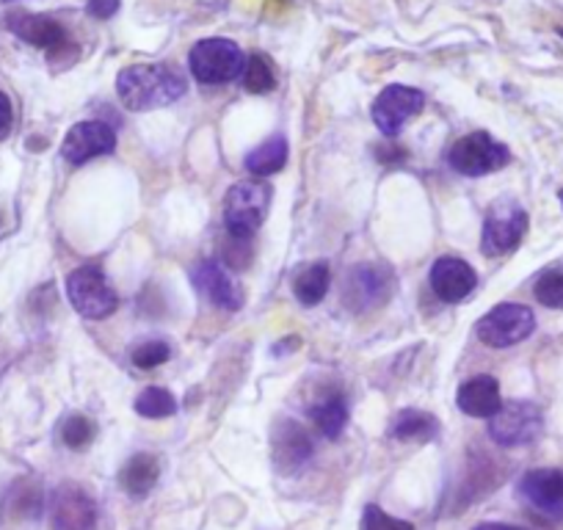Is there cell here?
I'll use <instances>...</instances> for the list:
<instances>
[{"label":"cell","instance_id":"obj_12","mask_svg":"<svg viewBox=\"0 0 563 530\" xmlns=\"http://www.w3.org/2000/svg\"><path fill=\"white\" fill-rule=\"evenodd\" d=\"M426 106V95L420 89H411V86L393 84L387 89H382V95L373 102V122L382 130L384 136H398L400 128L409 122L411 117L422 111Z\"/></svg>","mask_w":563,"mask_h":530},{"label":"cell","instance_id":"obj_34","mask_svg":"<svg viewBox=\"0 0 563 530\" xmlns=\"http://www.w3.org/2000/svg\"><path fill=\"white\" fill-rule=\"evenodd\" d=\"M558 199H561V205H563V191H561V194H558Z\"/></svg>","mask_w":563,"mask_h":530},{"label":"cell","instance_id":"obj_29","mask_svg":"<svg viewBox=\"0 0 563 530\" xmlns=\"http://www.w3.org/2000/svg\"><path fill=\"white\" fill-rule=\"evenodd\" d=\"M172 360V349L164 343V340H150V343H141L139 349L133 351V365L141 367V371H153V367L164 365V362Z\"/></svg>","mask_w":563,"mask_h":530},{"label":"cell","instance_id":"obj_17","mask_svg":"<svg viewBox=\"0 0 563 530\" xmlns=\"http://www.w3.org/2000/svg\"><path fill=\"white\" fill-rule=\"evenodd\" d=\"M194 285L213 301L216 307L227 312H235L243 307V290L238 288L235 279L224 272V265L216 260H205L194 268Z\"/></svg>","mask_w":563,"mask_h":530},{"label":"cell","instance_id":"obj_18","mask_svg":"<svg viewBox=\"0 0 563 530\" xmlns=\"http://www.w3.org/2000/svg\"><path fill=\"white\" fill-rule=\"evenodd\" d=\"M7 29L18 40L29 42L31 47H42V51H58V47L67 45V31H64V25L56 23L53 18H45V14H9Z\"/></svg>","mask_w":563,"mask_h":530},{"label":"cell","instance_id":"obj_3","mask_svg":"<svg viewBox=\"0 0 563 530\" xmlns=\"http://www.w3.org/2000/svg\"><path fill=\"white\" fill-rule=\"evenodd\" d=\"M246 67V56L232 40H202L188 53V69L205 86H219L238 80Z\"/></svg>","mask_w":563,"mask_h":530},{"label":"cell","instance_id":"obj_32","mask_svg":"<svg viewBox=\"0 0 563 530\" xmlns=\"http://www.w3.org/2000/svg\"><path fill=\"white\" fill-rule=\"evenodd\" d=\"M12 124H14V108L12 100H9L3 91H0V142L12 133Z\"/></svg>","mask_w":563,"mask_h":530},{"label":"cell","instance_id":"obj_2","mask_svg":"<svg viewBox=\"0 0 563 530\" xmlns=\"http://www.w3.org/2000/svg\"><path fill=\"white\" fill-rule=\"evenodd\" d=\"M271 191L257 180H241L224 197V227L232 241H252L263 227Z\"/></svg>","mask_w":563,"mask_h":530},{"label":"cell","instance_id":"obj_4","mask_svg":"<svg viewBox=\"0 0 563 530\" xmlns=\"http://www.w3.org/2000/svg\"><path fill=\"white\" fill-rule=\"evenodd\" d=\"M393 294L395 274L382 263L354 265L343 279V305L356 316L384 307Z\"/></svg>","mask_w":563,"mask_h":530},{"label":"cell","instance_id":"obj_27","mask_svg":"<svg viewBox=\"0 0 563 530\" xmlns=\"http://www.w3.org/2000/svg\"><path fill=\"white\" fill-rule=\"evenodd\" d=\"M97 437L95 420L86 418V415H69L58 423V440L69 448V451H84L91 445V440Z\"/></svg>","mask_w":563,"mask_h":530},{"label":"cell","instance_id":"obj_26","mask_svg":"<svg viewBox=\"0 0 563 530\" xmlns=\"http://www.w3.org/2000/svg\"><path fill=\"white\" fill-rule=\"evenodd\" d=\"M135 412L147 420H164L177 412L175 395L164 387H147L135 398Z\"/></svg>","mask_w":563,"mask_h":530},{"label":"cell","instance_id":"obj_22","mask_svg":"<svg viewBox=\"0 0 563 530\" xmlns=\"http://www.w3.org/2000/svg\"><path fill=\"white\" fill-rule=\"evenodd\" d=\"M310 418L316 420L318 431H321L327 440H338V437L343 434L345 423H349V404H345V395H323L321 401L310 409Z\"/></svg>","mask_w":563,"mask_h":530},{"label":"cell","instance_id":"obj_7","mask_svg":"<svg viewBox=\"0 0 563 530\" xmlns=\"http://www.w3.org/2000/svg\"><path fill=\"white\" fill-rule=\"evenodd\" d=\"M536 329V316L530 307L514 305V301H506V305H497L486 312L478 321L475 332H478V340L489 349H508V345H517L522 340H528Z\"/></svg>","mask_w":563,"mask_h":530},{"label":"cell","instance_id":"obj_13","mask_svg":"<svg viewBox=\"0 0 563 530\" xmlns=\"http://www.w3.org/2000/svg\"><path fill=\"white\" fill-rule=\"evenodd\" d=\"M519 495L528 506L550 519H563V470L539 467L530 470L519 481Z\"/></svg>","mask_w":563,"mask_h":530},{"label":"cell","instance_id":"obj_21","mask_svg":"<svg viewBox=\"0 0 563 530\" xmlns=\"http://www.w3.org/2000/svg\"><path fill=\"white\" fill-rule=\"evenodd\" d=\"M440 434V423L434 415L422 412V409H404L395 415L389 426V437L398 442H431Z\"/></svg>","mask_w":563,"mask_h":530},{"label":"cell","instance_id":"obj_23","mask_svg":"<svg viewBox=\"0 0 563 530\" xmlns=\"http://www.w3.org/2000/svg\"><path fill=\"white\" fill-rule=\"evenodd\" d=\"M288 164V142L285 136H271L257 150L246 155V172L254 177H271Z\"/></svg>","mask_w":563,"mask_h":530},{"label":"cell","instance_id":"obj_11","mask_svg":"<svg viewBox=\"0 0 563 530\" xmlns=\"http://www.w3.org/2000/svg\"><path fill=\"white\" fill-rule=\"evenodd\" d=\"M117 150V133L102 119H86L69 128L62 142V158L73 166H84L100 155H111Z\"/></svg>","mask_w":563,"mask_h":530},{"label":"cell","instance_id":"obj_1","mask_svg":"<svg viewBox=\"0 0 563 530\" xmlns=\"http://www.w3.org/2000/svg\"><path fill=\"white\" fill-rule=\"evenodd\" d=\"M188 84L169 64H133L117 75V95L128 111L166 108L186 95Z\"/></svg>","mask_w":563,"mask_h":530},{"label":"cell","instance_id":"obj_20","mask_svg":"<svg viewBox=\"0 0 563 530\" xmlns=\"http://www.w3.org/2000/svg\"><path fill=\"white\" fill-rule=\"evenodd\" d=\"M161 478V459L155 453H135L119 470V486L130 497H147Z\"/></svg>","mask_w":563,"mask_h":530},{"label":"cell","instance_id":"obj_25","mask_svg":"<svg viewBox=\"0 0 563 530\" xmlns=\"http://www.w3.org/2000/svg\"><path fill=\"white\" fill-rule=\"evenodd\" d=\"M241 84L243 89L252 91V95H268L276 86L274 64H271L263 53H252V56L246 58V67H243Z\"/></svg>","mask_w":563,"mask_h":530},{"label":"cell","instance_id":"obj_30","mask_svg":"<svg viewBox=\"0 0 563 530\" xmlns=\"http://www.w3.org/2000/svg\"><path fill=\"white\" fill-rule=\"evenodd\" d=\"M360 530H417V528L411 522H406V519L389 517L382 506H367L365 511H362Z\"/></svg>","mask_w":563,"mask_h":530},{"label":"cell","instance_id":"obj_31","mask_svg":"<svg viewBox=\"0 0 563 530\" xmlns=\"http://www.w3.org/2000/svg\"><path fill=\"white\" fill-rule=\"evenodd\" d=\"M119 12V0H89L86 3V14L95 20H108Z\"/></svg>","mask_w":563,"mask_h":530},{"label":"cell","instance_id":"obj_24","mask_svg":"<svg viewBox=\"0 0 563 530\" xmlns=\"http://www.w3.org/2000/svg\"><path fill=\"white\" fill-rule=\"evenodd\" d=\"M329 283H332V272H329V263H312L307 265L305 272L296 277L294 283V294L299 299V305L305 307H316L327 299L329 294Z\"/></svg>","mask_w":563,"mask_h":530},{"label":"cell","instance_id":"obj_9","mask_svg":"<svg viewBox=\"0 0 563 530\" xmlns=\"http://www.w3.org/2000/svg\"><path fill=\"white\" fill-rule=\"evenodd\" d=\"M525 232H528V213L517 202H497L486 213L481 243L489 257H503L522 243Z\"/></svg>","mask_w":563,"mask_h":530},{"label":"cell","instance_id":"obj_19","mask_svg":"<svg viewBox=\"0 0 563 530\" xmlns=\"http://www.w3.org/2000/svg\"><path fill=\"white\" fill-rule=\"evenodd\" d=\"M456 404L470 418H492L503 407L500 384L495 376H475L464 382L456 393Z\"/></svg>","mask_w":563,"mask_h":530},{"label":"cell","instance_id":"obj_10","mask_svg":"<svg viewBox=\"0 0 563 530\" xmlns=\"http://www.w3.org/2000/svg\"><path fill=\"white\" fill-rule=\"evenodd\" d=\"M53 530H95L97 528V503L84 486L62 484L53 489L47 503Z\"/></svg>","mask_w":563,"mask_h":530},{"label":"cell","instance_id":"obj_28","mask_svg":"<svg viewBox=\"0 0 563 530\" xmlns=\"http://www.w3.org/2000/svg\"><path fill=\"white\" fill-rule=\"evenodd\" d=\"M533 296L541 307L550 310H563V272L561 268H550L541 274L533 285Z\"/></svg>","mask_w":563,"mask_h":530},{"label":"cell","instance_id":"obj_14","mask_svg":"<svg viewBox=\"0 0 563 530\" xmlns=\"http://www.w3.org/2000/svg\"><path fill=\"white\" fill-rule=\"evenodd\" d=\"M431 290L445 305H459L478 288V274L473 265L462 257H440L431 265L429 274Z\"/></svg>","mask_w":563,"mask_h":530},{"label":"cell","instance_id":"obj_33","mask_svg":"<svg viewBox=\"0 0 563 530\" xmlns=\"http://www.w3.org/2000/svg\"><path fill=\"white\" fill-rule=\"evenodd\" d=\"M473 530H528V528H519V525H506V522H481L475 525Z\"/></svg>","mask_w":563,"mask_h":530},{"label":"cell","instance_id":"obj_15","mask_svg":"<svg viewBox=\"0 0 563 530\" xmlns=\"http://www.w3.org/2000/svg\"><path fill=\"white\" fill-rule=\"evenodd\" d=\"M312 442L296 420H279L271 431V459L279 473H296L301 464L310 462Z\"/></svg>","mask_w":563,"mask_h":530},{"label":"cell","instance_id":"obj_16","mask_svg":"<svg viewBox=\"0 0 563 530\" xmlns=\"http://www.w3.org/2000/svg\"><path fill=\"white\" fill-rule=\"evenodd\" d=\"M42 511H45V489L31 475L12 481L0 497V522H34L42 517Z\"/></svg>","mask_w":563,"mask_h":530},{"label":"cell","instance_id":"obj_5","mask_svg":"<svg viewBox=\"0 0 563 530\" xmlns=\"http://www.w3.org/2000/svg\"><path fill=\"white\" fill-rule=\"evenodd\" d=\"M69 305L89 321H102L113 316L119 307L117 290L106 279V274L97 265H80L67 277Z\"/></svg>","mask_w":563,"mask_h":530},{"label":"cell","instance_id":"obj_6","mask_svg":"<svg viewBox=\"0 0 563 530\" xmlns=\"http://www.w3.org/2000/svg\"><path fill=\"white\" fill-rule=\"evenodd\" d=\"M448 161H451L453 172H459V175L484 177L511 164V150L506 144L495 142L484 130H475V133H467V136L453 144Z\"/></svg>","mask_w":563,"mask_h":530},{"label":"cell","instance_id":"obj_8","mask_svg":"<svg viewBox=\"0 0 563 530\" xmlns=\"http://www.w3.org/2000/svg\"><path fill=\"white\" fill-rule=\"evenodd\" d=\"M541 409L530 401H506L489 418V437L503 448L530 445L541 434Z\"/></svg>","mask_w":563,"mask_h":530}]
</instances>
